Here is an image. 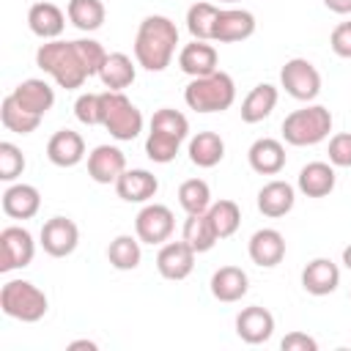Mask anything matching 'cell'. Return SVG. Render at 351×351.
I'll return each mask as SVG.
<instances>
[{
    "mask_svg": "<svg viewBox=\"0 0 351 351\" xmlns=\"http://www.w3.org/2000/svg\"><path fill=\"white\" fill-rule=\"evenodd\" d=\"M178 47V27L170 16L151 14L140 22L134 36V60L145 71H165Z\"/></svg>",
    "mask_w": 351,
    "mask_h": 351,
    "instance_id": "cell-1",
    "label": "cell"
},
{
    "mask_svg": "<svg viewBox=\"0 0 351 351\" xmlns=\"http://www.w3.org/2000/svg\"><path fill=\"white\" fill-rule=\"evenodd\" d=\"M36 66L49 74L60 88L66 90H74V88H82L85 80L90 77L88 71V63L82 58V49L74 41H60V38H52V41H44L36 52Z\"/></svg>",
    "mask_w": 351,
    "mask_h": 351,
    "instance_id": "cell-2",
    "label": "cell"
},
{
    "mask_svg": "<svg viewBox=\"0 0 351 351\" xmlns=\"http://www.w3.org/2000/svg\"><path fill=\"white\" fill-rule=\"evenodd\" d=\"M184 101L195 112H225L236 101V82L225 71H214L206 77H195L184 88Z\"/></svg>",
    "mask_w": 351,
    "mask_h": 351,
    "instance_id": "cell-3",
    "label": "cell"
},
{
    "mask_svg": "<svg viewBox=\"0 0 351 351\" xmlns=\"http://www.w3.org/2000/svg\"><path fill=\"white\" fill-rule=\"evenodd\" d=\"M332 132V112L324 104H304L302 110H293L282 121V140L288 145L304 148L318 145Z\"/></svg>",
    "mask_w": 351,
    "mask_h": 351,
    "instance_id": "cell-4",
    "label": "cell"
},
{
    "mask_svg": "<svg viewBox=\"0 0 351 351\" xmlns=\"http://www.w3.org/2000/svg\"><path fill=\"white\" fill-rule=\"evenodd\" d=\"M0 310L14 321L36 324L47 315L49 302H47V293L30 280H8L0 288Z\"/></svg>",
    "mask_w": 351,
    "mask_h": 351,
    "instance_id": "cell-5",
    "label": "cell"
},
{
    "mask_svg": "<svg viewBox=\"0 0 351 351\" xmlns=\"http://www.w3.org/2000/svg\"><path fill=\"white\" fill-rule=\"evenodd\" d=\"M101 126L110 132V137L129 143L143 132V112L121 90H104L101 93Z\"/></svg>",
    "mask_w": 351,
    "mask_h": 351,
    "instance_id": "cell-6",
    "label": "cell"
},
{
    "mask_svg": "<svg viewBox=\"0 0 351 351\" xmlns=\"http://www.w3.org/2000/svg\"><path fill=\"white\" fill-rule=\"evenodd\" d=\"M280 85L296 101H313L321 93V74L307 58H291L280 69Z\"/></svg>",
    "mask_w": 351,
    "mask_h": 351,
    "instance_id": "cell-7",
    "label": "cell"
},
{
    "mask_svg": "<svg viewBox=\"0 0 351 351\" xmlns=\"http://www.w3.org/2000/svg\"><path fill=\"white\" fill-rule=\"evenodd\" d=\"M33 255H36V241L27 228L8 225L0 230V271L25 269L33 263Z\"/></svg>",
    "mask_w": 351,
    "mask_h": 351,
    "instance_id": "cell-8",
    "label": "cell"
},
{
    "mask_svg": "<svg viewBox=\"0 0 351 351\" xmlns=\"http://www.w3.org/2000/svg\"><path fill=\"white\" fill-rule=\"evenodd\" d=\"M176 230V217L162 203H145L134 217V233L143 244H165Z\"/></svg>",
    "mask_w": 351,
    "mask_h": 351,
    "instance_id": "cell-9",
    "label": "cell"
},
{
    "mask_svg": "<svg viewBox=\"0 0 351 351\" xmlns=\"http://www.w3.org/2000/svg\"><path fill=\"white\" fill-rule=\"evenodd\" d=\"M38 241L44 247L47 255L52 258H66L77 250L80 244V228L74 219L69 217H52L41 225V233H38Z\"/></svg>",
    "mask_w": 351,
    "mask_h": 351,
    "instance_id": "cell-10",
    "label": "cell"
},
{
    "mask_svg": "<svg viewBox=\"0 0 351 351\" xmlns=\"http://www.w3.org/2000/svg\"><path fill=\"white\" fill-rule=\"evenodd\" d=\"M195 250L181 239V241H165L162 250L156 252V269L165 280H186L195 269Z\"/></svg>",
    "mask_w": 351,
    "mask_h": 351,
    "instance_id": "cell-11",
    "label": "cell"
},
{
    "mask_svg": "<svg viewBox=\"0 0 351 351\" xmlns=\"http://www.w3.org/2000/svg\"><path fill=\"white\" fill-rule=\"evenodd\" d=\"M247 252H250V261L255 266L271 269L285 258V236L280 230H274V228H261V230H255L250 236Z\"/></svg>",
    "mask_w": 351,
    "mask_h": 351,
    "instance_id": "cell-12",
    "label": "cell"
},
{
    "mask_svg": "<svg viewBox=\"0 0 351 351\" xmlns=\"http://www.w3.org/2000/svg\"><path fill=\"white\" fill-rule=\"evenodd\" d=\"M255 27H258L255 14H250L244 8H222L217 16V25H214V41L236 44V41L250 38L255 33Z\"/></svg>",
    "mask_w": 351,
    "mask_h": 351,
    "instance_id": "cell-13",
    "label": "cell"
},
{
    "mask_svg": "<svg viewBox=\"0 0 351 351\" xmlns=\"http://www.w3.org/2000/svg\"><path fill=\"white\" fill-rule=\"evenodd\" d=\"M236 335L250 346H261L274 335V315L261 304L244 307L236 315Z\"/></svg>",
    "mask_w": 351,
    "mask_h": 351,
    "instance_id": "cell-14",
    "label": "cell"
},
{
    "mask_svg": "<svg viewBox=\"0 0 351 351\" xmlns=\"http://www.w3.org/2000/svg\"><path fill=\"white\" fill-rule=\"evenodd\" d=\"M126 170V156L115 145H96L88 154V176L96 184H115Z\"/></svg>",
    "mask_w": 351,
    "mask_h": 351,
    "instance_id": "cell-15",
    "label": "cell"
},
{
    "mask_svg": "<svg viewBox=\"0 0 351 351\" xmlns=\"http://www.w3.org/2000/svg\"><path fill=\"white\" fill-rule=\"evenodd\" d=\"M47 159L55 167H74L85 159V140L74 129H60L47 143Z\"/></svg>",
    "mask_w": 351,
    "mask_h": 351,
    "instance_id": "cell-16",
    "label": "cell"
},
{
    "mask_svg": "<svg viewBox=\"0 0 351 351\" xmlns=\"http://www.w3.org/2000/svg\"><path fill=\"white\" fill-rule=\"evenodd\" d=\"M219 55L217 49L208 44V41H197L192 38V44H184L181 52H178V69L184 74H189L192 80L195 77H206V74H214L219 66Z\"/></svg>",
    "mask_w": 351,
    "mask_h": 351,
    "instance_id": "cell-17",
    "label": "cell"
},
{
    "mask_svg": "<svg viewBox=\"0 0 351 351\" xmlns=\"http://www.w3.org/2000/svg\"><path fill=\"white\" fill-rule=\"evenodd\" d=\"M115 192L126 203H148L159 192V181H156V176L151 170L134 167V170H123L121 173V178L115 181Z\"/></svg>",
    "mask_w": 351,
    "mask_h": 351,
    "instance_id": "cell-18",
    "label": "cell"
},
{
    "mask_svg": "<svg viewBox=\"0 0 351 351\" xmlns=\"http://www.w3.org/2000/svg\"><path fill=\"white\" fill-rule=\"evenodd\" d=\"M11 96L16 99L19 107H25L27 112L41 115V118H44V115L52 110V104H55V90H52V85H49L47 80H38V77L22 80V82L11 90Z\"/></svg>",
    "mask_w": 351,
    "mask_h": 351,
    "instance_id": "cell-19",
    "label": "cell"
},
{
    "mask_svg": "<svg viewBox=\"0 0 351 351\" xmlns=\"http://www.w3.org/2000/svg\"><path fill=\"white\" fill-rule=\"evenodd\" d=\"M247 162L258 176H277L285 167V145L274 137H258L247 151Z\"/></svg>",
    "mask_w": 351,
    "mask_h": 351,
    "instance_id": "cell-20",
    "label": "cell"
},
{
    "mask_svg": "<svg viewBox=\"0 0 351 351\" xmlns=\"http://www.w3.org/2000/svg\"><path fill=\"white\" fill-rule=\"evenodd\" d=\"M340 285V269L329 258H313L302 269V288L313 296H329Z\"/></svg>",
    "mask_w": 351,
    "mask_h": 351,
    "instance_id": "cell-21",
    "label": "cell"
},
{
    "mask_svg": "<svg viewBox=\"0 0 351 351\" xmlns=\"http://www.w3.org/2000/svg\"><path fill=\"white\" fill-rule=\"evenodd\" d=\"M293 203H296V189L282 178H274V181L263 184L261 192H258V211L263 217H271V219L285 217L293 208Z\"/></svg>",
    "mask_w": 351,
    "mask_h": 351,
    "instance_id": "cell-22",
    "label": "cell"
},
{
    "mask_svg": "<svg viewBox=\"0 0 351 351\" xmlns=\"http://www.w3.org/2000/svg\"><path fill=\"white\" fill-rule=\"evenodd\" d=\"M66 16H69V14H63L55 3L41 0V3H33V5H30V11H27V27H30L38 38L52 41V38H58V36L63 33Z\"/></svg>",
    "mask_w": 351,
    "mask_h": 351,
    "instance_id": "cell-23",
    "label": "cell"
},
{
    "mask_svg": "<svg viewBox=\"0 0 351 351\" xmlns=\"http://www.w3.org/2000/svg\"><path fill=\"white\" fill-rule=\"evenodd\" d=\"M335 165L332 162H310L299 170L296 186L304 197H326L335 189Z\"/></svg>",
    "mask_w": 351,
    "mask_h": 351,
    "instance_id": "cell-24",
    "label": "cell"
},
{
    "mask_svg": "<svg viewBox=\"0 0 351 351\" xmlns=\"http://www.w3.org/2000/svg\"><path fill=\"white\" fill-rule=\"evenodd\" d=\"M41 208V192L33 184H11L3 192V211L11 219H30Z\"/></svg>",
    "mask_w": 351,
    "mask_h": 351,
    "instance_id": "cell-25",
    "label": "cell"
},
{
    "mask_svg": "<svg viewBox=\"0 0 351 351\" xmlns=\"http://www.w3.org/2000/svg\"><path fill=\"white\" fill-rule=\"evenodd\" d=\"M247 291H250V277L239 266H219L211 274V293H214V299H219L225 304L239 302Z\"/></svg>",
    "mask_w": 351,
    "mask_h": 351,
    "instance_id": "cell-26",
    "label": "cell"
},
{
    "mask_svg": "<svg viewBox=\"0 0 351 351\" xmlns=\"http://www.w3.org/2000/svg\"><path fill=\"white\" fill-rule=\"evenodd\" d=\"M134 77H137V69L126 52H107V58L99 69V80L107 90H123L134 82Z\"/></svg>",
    "mask_w": 351,
    "mask_h": 351,
    "instance_id": "cell-27",
    "label": "cell"
},
{
    "mask_svg": "<svg viewBox=\"0 0 351 351\" xmlns=\"http://www.w3.org/2000/svg\"><path fill=\"white\" fill-rule=\"evenodd\" d=\"M277 99H280V93H277V88L271 85V82H261V85H255L247 96H244V101H241V121L244 123H258V121H263V118H269L271 115V110L277 107Z\"/></svg>",
    "mask_w": 351,
    "mask_h": 351,
    "instance_id": "cell-28",
    "label": "cell"
},
{
    "mask_svg": "<svg viewBox=\"0 0 351 351\" xmlns=\"http://www.w3.org/2000/svg\"><path fill=\"white\" fill-rule=\"evenodd\" d=\"M189 162L197 167H217L225 156V140L217 132H197L189 137Z\"/></svg>",
    "mask_w": 351,
    "mask_h": 351,
    "instance_id": "cell-29",
    "label": "cell"
},
{
    "mask_svg": "<svg viewBox=\"0 0 351 351\" xmlns=\"http://www.w3.org/2000/svg\"><path fill=\"white\" fill-rule=\"evenodd\" d=\"M181 239H184L195 252H208V250L219 241L217 233H214V225H211V219H208L206 211H200V214H186Z\"/></svg>",
    "mask_w": 351,
    "mask_h": 351,
    "instance_id": "cell-30",
    "label": "cell"
},
{
    "mask_svg": "<svg viewBox=\"0 0 351 351\" xmlns=\"http://www.w3.org/2000/svg\"><path fill=\"white\" fill-rule=\"evenodd\" d=\"M140 244H143V241L134 239V236H129V233L115 236V239L110 241V247H107V261H110V266L118 269V271H132V269H137V266H140V258H143Z\"/></svg>",
    "mask_w": 351,
    "mask_h": 351,
    "instance_id": "cell-31",
    "label": "cell"
},
{
    "mask_svg": "<svg viewBox=\"0 0 351 351\" xmlns=\"http://www.w3.org/2000/svg\"><path fill=\"white\" fill-rule=\"evenodd\" d=\"M66 14H69V22L82 33L99 30L104 25V16H107L101 0H69Z\"/></svg>",
    "mask_w": 351,
    "mask_h": 351,
    "instance_id": "cell-32",
    "label": "cell"
},
{
    "mask_svg": "<svg viewBox=\"0 0 351 351\" xmlns=\"http://www.w3.org/2000/svg\"><path fill=\"white\" fill-rule=\"evenodd\" d=\"M219 5L214 3H195L186 11V30L197 41H214V25L219 16Z\"/></svg>",
    "mask_w": 351,
    "mask_h": 351,
    "instance_id": "cell-33",
    "label": "cell"
},
{
    "mask_svg": "<svg viewBox=\"0 0 351 351\" xmlns=\"http://www.w3.org/2000/svg\"><path fill=\"white\" fill-rule=\"evenodd\" d=\"M0 121H3V126H5L8 132H14V134H30V132L38 129L41 115L27 112V110L19 107L16 99L8 93V96L3 99V104H0Z\"/></svg>",
    "mask_w": 351,
    "mask_h": 351,
    "instance_id": "cell-34",
    "label": "cell"
},
{
    "mask_svg": "<svg viewBox=\"0 0 351 351\" xmlns=\"http://www.w3.org/2000/svg\"><path fill=\"white\" fill-rule=\"evenodd\" d=\"M206 214H208V219H211V225H214L217 239L233 236V233L239 230V225H241V208H239L233 200H217V203L208 206Z\"/></svg>",
    "mask_w": 351,
    "mask_h": 351,
    "instance_id": "cell-35",
    "label": "cell"
},
{
    "mask_svg": "<svg viewBox=\"0 0 351 351\" xmlns=\"http://www.w3.org/2000/svg\"><path fill=\"white\" fill-rule=\"evenodd\" d=\"M178 203L186 214H200V211H208L211 206V189L203 178H186L181 186H178Z\"/></svg>",
    "mask_w": 351,
    "mask_h": 351,
    "instance_id": "cell-36",
    "label": "cell"
},
{
    "mask_svg": "<svg viewBox=\"0 0 351 351\" xmlns=\"http://www.w3.org/2000/svg\"><path fill=\"white\" fill-rule=\"evenodd\" d=\"M151 132H159V134H167V137H176L184 143L189 137V121L184 112H178L173 107H162L151 118Z\"/></svg>",
    "mask_w": 351,
    "mask_h": 351,
    "instance_id": "cell-37",
    "label": "cell"
},
{
    "mask_svg": "<svg viewBox=\"0 0 351 351\" xmlns=\"http://www.w3.org/2000/svg\"><path fill=\"white\" fill-rule=\"evenodd\" d=\"M178 148H181V140H176V137H167L159 132H148V137H145V156L156 165L173 162L178 156Z\"/></svg>",
    "mask_w": 351,
    "mask_h": 351,
    "instance_id": "cell-38",
    "label": "cell"
},
{
    "mask_svg": "<svg viewBox=\"0 0 351 351\" xmlns=\"http://www.w3.org/2000/svg\"><path fill=\"white\" fill-rule=\"evenodd\" d=\"M25 173V154L14 143H0V181L11 184Z\"/></svg>",
    "mask_w": 351,
    "mask_h": 351,
    "instance_id": "cell-39",
    "label": "cell"
},
{
    "mask_svg": "<svg viewBox=\"0 0 351 351\" xmlns=\"http://www.w3.org/2000/svg\"><path fill=\"white\" fill-rule=\"evenodd\" d=\"M74 115L85 126H101V93H82V96H77Z\"/></svg>",
    "mask_w": 351,
    "mask_h": 351,
    "instance_id": "cell-40",
    "label": "cell"
},
{
    "mask_svg": "<svg viewBox=\"0 0 351 351\" xmlns=\"http://www.w3.org/2000/svg\"><path fill=\"white\" fill-rule=\"evenodd\" d=\"M329 162L335 167H351V132H337L329 140Z\"/></svg>",
    "mask_w": 351,
    "mask_h": 351,
    "instance_id": "cell-41",
    "label": "cell"
},
{
    "mask_svg": "<svg viewBox=\"0 0 351 351\" xmlns=\"http://www.w3.org/2000/svg\"><path fill=\"white\" fill-rule=\"evenodd\" d=\"M329 47L337 58H351V19L348 22H340L332 36H329Z\"/></svg>",
    "mask_w": 351,
    "mask_h": 351,
    "instance_id": "cell-42",
    "label": "cell"
},
{
    "mask_svg": "<svg viewBox=\"0 0 351 351\" xmlns=\"http://www.w3.org/2000/svg\"><path fill=\"white\" fill-rule=\"evenodd\" d=\"M280 348L282 351H318V343H315V337H310L304 332H288L282 337Z\"/></svg>",
    "mask_w": 351,
    "mask_h": 351,
    "instance_id": "cell-43",
    "label": "cell"
},
{
    "mask_svg": "<svg viewBox=\"0 0 351 351\" xmlns=\"http://www.w3.org/2000/svg\"><path fill=\"white\" fill-rule=\"evenodd\" d=\"M324 5L335 14H351V0H324Z\"/></svg>",
    "mask_w": 351,
    "mask_h": 351,
    "instance_id": "cell-44",
    "label": "cell"
},
{
    "mask_svg": "<svg viewBox=\"0 0 351 351\" xmlns=\"http://www.w3.org/2000/svg\"><path fill=\"white\" fill-rule=\"evenodd\" d=\"M69 348H96V343H90V340H74Z\"/></svg>",
    "mask_w": 351,
    "mask_h": 351,
    "instance_id": "cell-45",
    "label": "cell"
},
{
    "mask_svg": "<svg viewBox=\"0 0 351 351\" xmlns=\"http://www.w3.org/2000/svg\"><path fill=\"white\" fill-rule=\"evenodd\" d=\"M343 263H346V269H351V244L343 250Z\"/></svg>",
    "mask_w": 351,
    "mask_h": 351,
    "instance_id": "cell-46",
    "label": "cell"
},
{
    "mask_svg": "<svg viewBox=\"0 0 351 351\" xmlns=\"http://www.w3.org/2000/svg\"><path fill=\"white\" fill-rule=\"evenodd\" d=\"M219 3H239V0H219Z\"/></svg>",
    "mask_w": 351,
    "mask_h": 351,
    "instance_id": "cell-47",
    "label": "cell"
}]
</instances>
